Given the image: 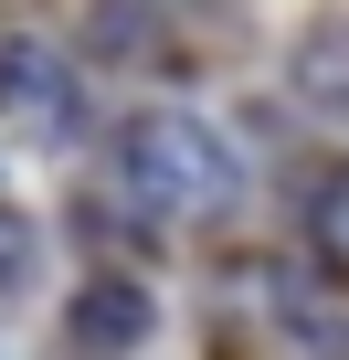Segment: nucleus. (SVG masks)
Segmentation results:
<instances>
[{
  "label": "nucleus",
  "instance_id": "nucleus-1",
  "mask_svg": "<svg viewBox=\"0 0 349 360\" xmlns=\"http://www.w3.org/2000/svg\"><path fill=\"white\" fill-rule=\"evenodd\" d=\"M117 169H127V191L159 202V212H212V202H233V148H223V127H202L180 106L127 117V159Z\"/></svg>",
  "mask_w": 349,
  "mask_h": 360
},
{
  "label": "nucleus",
  "instance_id": "nucleus-2",
  "mask_svg": "<svg viewBox=\"0 0 349 360\" xmlns=\"http://www.w3.org/2000/svg\"><path fill=\"white\" fill-rule=\"evenodd\" d=\"M0 117H32V127H64V117H74V85H64L53 43L0 32Z\"/></svg>",
  "mask_w": 349,
  "mask_h": 360
},
{
  "label": "nucleus",
  "instance_id": "nucleus-3",
  "mask_svg": "<svg viewBox=\"0 0 349 360\" xmlns=\"http://www.w3.org/2000/svg\"><path fill=\"white\" fill-rule=\"evenodd\" d=\"M74 339H96V349H138V339H148V286L96 276V286L74 297Z\"/></svg>",
  "mask_w": 349,
  "mask_h": 360
},
{
  "label": "nucleus",
  "instance_id": "nucleus-4",
  "mask_svg": "<svg viewBox=\"0 0 349 360\" xmlns=\"http://www.w3.org/2000/svg\"><path fill=\"white\" fill-rule=\"evenodd\" d=\"M296 85H317L328 106H349V32H307L296 43Z\"/></svg>",
  "mask_w": 349,
  "mask_h": 360
},
{
  "label": "nucleus",
  "instance_id": "nucleus-5",
  "mask_svg": "<svg viewBox=\"0 0 349 360\" xmlns=\"http://www.w3.org/2000/svg\"><path fill=\"white\" fill-rule=\"evenodd\" d=\"M328 244L349 255V180H338V191H328Z\"/></svg>",
  "mask_w": 349,
  "mask_h": 360
}]
</instances>
